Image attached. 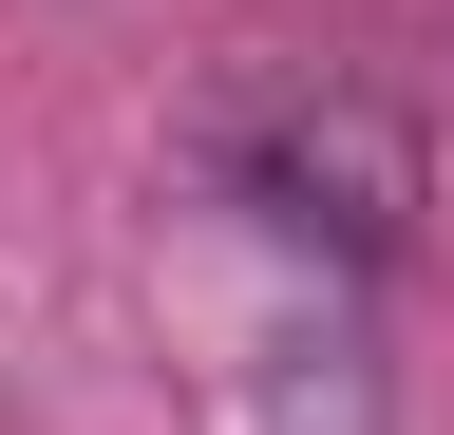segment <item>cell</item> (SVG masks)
I'll return each instance as SVG.
<instances>
[{"mask_svg":"<svg viewBox=\"0 0 454 435\" xmlns=\"http://www.w3.org/2000/svg\"><path fill=\"white\" fill-rule=\"evenodd\" d=\"M227 190L265 208V228H303V246H417V114L360 76H284L227 114Z\"/></svg>","mask_w":454,"mask_h":435,"instance_id":"obj_1","label":"cell"}]
</instances>
